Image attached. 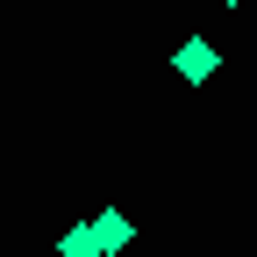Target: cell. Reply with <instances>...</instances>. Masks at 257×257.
Instances as JSON below:
<instances>
[{
  "mask_svg": "<svg viewBox=\"0 0 257 257\" xmlns=\"http://www.w3.org/2000/svg\"><path fill=\"white\" fill-rule=\"evenodd\" d=\"M172 72H179V79H186V86H207V79H214V72H221V50H214V43H207V36H186V43H179V50H172Z\"/></svg>",
  "mask_w": 257,
  "mask_h": 257,
  "instance_id": "obj_1",
  "label": "cell"
},
{
  "mask_svg": "<svg viewBox=\"0 0 257 257\" xmlns=\"http://www.w3.org/2000/svg\"><path fill=\"white\" fill-rule=\"evenodd\" d=\"M93 236H100V250L114 257V250H128V236H136V221H128L121 207H100V214H93Z\"/></svg>",
  "mask_w": 257,
  "mask_h": 257,
  "instance_id": "obj_2",
  "label": "cell"
},
{
  "mask_svg": "<svg viewBox=\"0 0 257 257\" xmlns=\"http://www.w3.org/2000/svg\"><path fill=\"white\" fill-rule=\"evenodd\" d=\"M57 257H107V250H100V236H93V221H79V229L57 236Z\"/></svg>",
  "mask_w": 257,
  "mask_h": 257,
  "instance_id": "obj_3",
  "label": "cell"
},
{
  "mask_svg": "<svg viewBox=\"0 0 257 257\" xmlns=\"http://www.w3.org/2000/svg\"><path fill=\"white\" fill-rule=\"evenodd\" d=\"M221 8H243V0H221Z\"/></svg>",
  "mask_w": 257,
  "mask_h": 257,
  "instance_id": "obj_4",
  "label": "cell"
}]
</instances>
